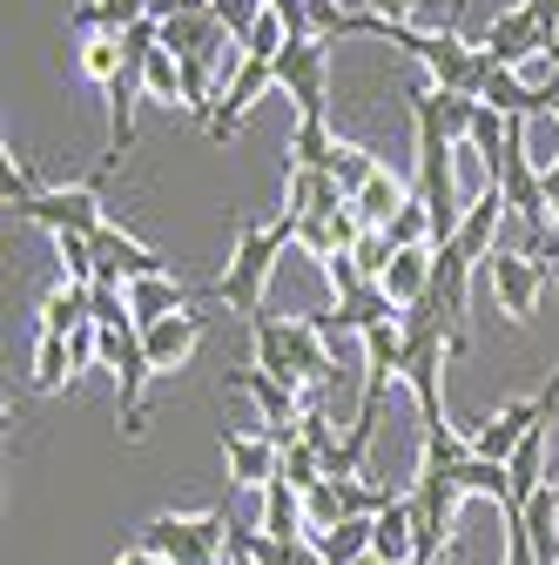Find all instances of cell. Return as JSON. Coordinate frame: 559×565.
Wrapping results in <instances>:
<instances>
[{"label":"cell","instance_id":"obj_36","mask_svg":"<svg viewBox=\"0 0 559 565\" xmlns=\"http://www.w3.org/2000/svg\"><path fill=\"white\" fill-rule=\"evenodd\" d=\"M532 95H539V115L559 121V67H546V82H532Z\"/></svg>","mask_w":559,"mask_h":565},{"label":"cell","instance_id":"obj_19","mask_svg":"<svg viewBox=\"0 0 559 565\" xmlns=\"http://www.w3.org/2000/svg\"><path fill=\"white\" fill-rule=\"evenodd\" d=\"M445 471H452V484L465 491V499H493L499 512L513 505V471H506V465H493V458H472V451H465V458H452Z\"/></svg>","mask_w":559,"mask_h":565},{"label":"cell","instance_id":"obj_10","mask_svg":"<svg viewBox=\"0 0 559 565\" xmlns=\"http://www.w3.org/2000/svg\"><path fill=\"white\" fill-rule=\"evenodd\" d=\"M223 465H230V484L270 491L276 465H284V445H276L270 431H230V424H223Z\"/></svg>","mask_w":559,"mask_h":565},{"label":"cell","instance_id":"obj_18","mask_svg":"<svg viewBox=\"0 0 559 565\" xmlns=\"http://www.w3.org/2000/svg\"><path fill=\"white\" fill-rule=\"evenodd\" d=\"M263 539H276V545H310V525H304V491H297V484H284V478L263 491Z\"/></svg>","mask_w":559,"mask_h":565},{"label":"cell","instance_id":"obj_23","mask_svg":"<svg viewBox=\"0 0 559 565\" xmlns=\"http://www.w3.org/2000/svg\"><path fill=\"white\" fill-rule=\"evenodd\" d=\"M371 545H378V519H344L337 532L317 539V558H324V565H365Z\"/></svg>","mask_w":559,"mask_h":565},{"label":"cell","instance_id":"obj_37","mask_svg":"<svg viewBox=\"0 0 559 565\" xmlns=\"http://www.w3.org/2000/svg\"><path fill=\"white\" fill-rule=\"evenodd\" d=\"M365 8H371L378 21H411V14H418V0H365Z\"/></svg>","mask_w":559,"mask_h":565},{"label":"cell","instance_id":"obj_24","mask_svg":"<svg viewBox=\"0 0 559 565\" xmlns=\"http://www.w3.org/2000/svg\"><path fill=\"white\" fill-rule=\"evenodd\" d=\"M330 162H337L330 121H297V135H291V169H324L330 175Z\"/></svg>","mask_w":559,"mask_h":565},{"label":"cell","instance_id":"obj_15","mask_svg":"<svg viewBox=\"0 0 559 565\" xmlns=\"http://www.w3.org/2000/svg\"><path fill=\"white\" fill-rule=\"evenodd\" d=\"M378 565H411L418 558V519H411V491H391V505L378 512Z\"/></svg>","mask_w":559,"mask_h":565},{"label":"cell","instance_id":"obj_5","mask_svg":"<svg viewBox=\"0 0 559 565\" xmlns=\"http://www.w3.org/2000/svg\"><path fill=\"white\" fill-rule=\"evenodd\" d=\"M102 189H108V169L88 175V182H67V189H41V195L21 209V223H41V230H54V236H102V230H108Z\"/></svg>","mask_w":559,"mask_h":565},{"label":"cell","instance_id":"obj_39","mask_svg":"<svg viewBox=\"0 0 559 565\" xmlns=\"http://www.w3.org/2000/svg\"><path fill=\"white\" fill-rule=\"evenodd\" d=\"M411 565H418V558H411Z\"/></svg>","mask_w":559,"mask_h":565},{"label":"cell","instance_id":"obj_21","mask_svg":"<svg viewBox=\"0 0 559 565\" xmlns=\"http://www.w3.org/2000/svg\"><path fill=\"white\" fill-rule=\"evenodd\" d=\"M411 195H418V189H404L391 169H378V175L351 195V209H358V223H365V230H391V216H398V209H404Z\"/></svg>","mask_w":559,"mask_h":565},{"label":"cell","instance_id":"obj_11","mask_svg":"<svg viewBox=\"0 0 559 565\" xmlns=\"http://www.w3.org/2000/svg\"><path fill=\"white\" fill-rule=\"evenodd\" d=\"M209 337V317L202 310H176V317H162V323H149L143 330V350H149V364H156V377H169V371H182V358Z\"/></svg>","mask_w":559,"mask_h":565},{"label":"cell","instance_id":"obj_31","mask_svg":"<svg viewBox=\"0 0 559 565\" xmlns=\"http://www.w3.org/2000/svg\"><path fill=\"white\" fill-rule=\"evenodd\" d=\"M378 169H384V162H378L371 149H358V141H337V162H330V175H337V189H344V195H358V189H365Z\"/></svg>","mask_w":559,"mask_h":565},{"label":"cell","instance_id":"obj_17","mask_svg":"<svg viewBox=\"0 0 559 565\" xmlns=\"http://www.w3.org/2000/svg\"><path fill=\"white\" fill-rule=\"evenodd\" d=\"M82 323H95V290L88 282H54V290L41 297V337H75Z\"/></svg>","mask_w":559,"mask_h":565},{"label":"cell","instance_id":"obj_29","mask_svg":"<svg viewBox=\"0 0 559 565\" xmlns=\"http://www.w3.org/2000/svg\"><path fill=\"white\" fill-rule=\"evenodd\" d=\"M143 88H149V102H169V108H182V61H176L169 47H156V54L143 61Z\"/></svg>","mask_w":559,"mask_h":565},{"label":"cell","instance_id":"obj_38","mask_svg":"<svg viewBox=\"0 0 559 565\" xmlns=\"http://www.w3.org/2000/svg\"><path fill=\"white\" fill-rule=\"evenodd\" d=\"M115 565H169V558H156V552H143V545H135V552H122Z\"/></svg>","mask_w":559,"mask_h":565},{"label":"cell","instance_id":"obj_32","mask_svg":"<svg viewBox=\"0 0 559 565\" xmlns=\"http://www.w3.org/2000/svg\"><path fill=\"white\" fill-rule=\"evenodd\" d=\"M209 14L223 21V34H230V41H250V28L270 14V0H209Z\"/></svg>","mask_w":559,"mask_h":565},{"label":"cell","instance_id":"obj_12","mask_svg":"<svg viewBox=\"0 0 559 565\" xmlns=\"http://www.w3.org/2000/svg\"><path fill=\"white\" fill-rule=\"evenodd\" d=\"M404 310L378 290V282H365V290H351V297H337V310L330 317H317L324 323V337H365V330H378V323H398Z\"/></svg>","mask_w":559,"mask_h":565},{"label":"cell","instance_id":"obj_16","mask_svg":"<svg viewBox=\"0 0 559 565\" xmlns=\"http://www.w3.org/2000/svg\"><path fill=\"white\" fill-rule=\"evenodd\" d=\"M351 195L337 189V175H324V169H291L284 175V216H330V209H344Z\"/></svg>","mask_w":559,"mask_h":565},{"label":"cell","instance_id":"obj_30","mask_svg":"<svg viewBox=\"0 0 559 565\" xmlns=\"http://www.w3.org/2000/svg\"><path fill=\"white\" fill-rule=\"evenodd\" d=\"M276 478H284V484H297V491H317L330 471H324V458H317V451L304 445V431H297V438L284 445V465H276Z\"/></svg>","mask_w":559,"mask_h":565},{"label":"cell","instance_id":"obj_14","mask_svg":"<svg viewBox=\"0 0 559 565\" xmlns=\"http://www.w3.org/2000/svg\"><path fill=\"white\" fill-rule=\"evenodd\" d=\"M506 216H513V209H506V189H499V182H485V189L472 195V209H465V230H458L452 243H458L472 263H485V256L499 249L493 236H499V223H506Z\"/></svg>","mask_w":559,"mask_h":565},{"label":"cell","instance_id":"obj_8","mask_svg":"<svg viewBox=\"0 0 559 565\" xmlns=\"http://www.w3.org/2000/svg\"><path fill=\"white\" fill-rule=\"evenodd\" d=\"M485 282H493V303L506 310V323H526L546 290V263H532L526 249H493L485 256Z\"/></svg>","mask_w":559,"mask_h":565},{"label":"cell","instance_id":"obj_26","mask_svg":"<svg viewBox=\"0 0 559 565\" xmlns=\"http://www.w3.org/2000/svg\"><path fill=\"white\" fill-rule=\"evenodd\" d=\"M61 384H75V364H67V337H41L34 330V391H61Z\"/></svg>","mask_w":559,"mask_h":565},{"label":"cell","instance_id":"obj_20","mask_svg":"<svg viewBox=\"0 0 559 565\" xmlns=\"http://www.w3.org/2000/svg\"><path fill=\"white\" fill-rule=\"evenodd\" d=\"M128 310H135V323H162V317H176V310H196L189 303V290L176 276H143V282H128Z\"/></svg>","mask_w":559,"mask_h":565},{"label":"cell","instance_id":"obj_13","mask_svg":"<svg viewBox=\"0 0 559 565\" xmlns=\"http://www.w3.org/2000/svg\"><path fill=\"white\" fill-rule=\"evenodd\" d=\"M432 263H439V249L425 243V249H391V269L378 276V290L398 303V310H418L432 297Z\"/></svg>","mask_w":559,"mask_h":565},{"label":"cell","instance_id":"obj_3","mask_svg":"<svg viewBox=\"0 0 559 565\" xmlns=\"http://www.w3.org/2000/svg\"><path fill=\"white\" fill-rule=\"evenodd\" d=\"M230 512L217 505V512H196V519H182V512H156L149 525H143V552H156V558H169V565H230Z\"/></svg>","mask_w":559,"mask_h":565},{"label":"cell","instance_id":"obj_1","mask_svg":"<svg viewBox=\"0 0 559 565\" xmlns=\"http://www.w3.org/2000/svg\"><path fill=\"white\" fill-rule=\"evenodd\" d=\"M250 337H256V371L297 391L330 384V337L317 317H250Z\"/></svg>","mask_w":559,"mask_h":565},{"label":"cell","instance_id":"obj_6","mask_svg":"<svg viewBox=\"0 0 559 565\" xmlns=\"http://www.w3.org/2000/svg\"><path fill=\"white\" fill-rule=\"evenodd\" d=\"M276 88L297 102V121H330V41H284Z\"/></svg>","mask_w":559,"mask_h":565},{"label":"cell","instance_id":"obj_25","mask_svg":"<svg viewBox=\"0 0 559 565\" xmlns=\"http://www.w3.org/2000/svg\"><path fill=\"white\" fill-rule=\"evenodd\" d=\"M75 61H82V75L95 82V88H108L122 67H128V54H122V34H88L82 47H75Z\"/></svg>","mask_w":559,"mask_h":565},{"label":"cell","instance_id":"obj_28","mask_svg":"<svg viewBox=\"0 0 559 565\" xmlns=\"http://www.w3.org/2000/svg\"><path fill=\"white\" fill-rule=\"evenodd\" d=\"M384 243H391V249H425V243H432V209H425V202L411 195V202L398 209V216H391ZM432 249H439V243H432Z\"/></svg>","mask_w":559,"mask_h":565},{"label":"cell","instance_id":"obj_34","mask_svg":"<svg viewBox=\"0 0 559 565\" xmlns=\"http://www.w3.org/2000/svg\"><path fill=\"white\" fill-rule=\"evenodd\" d=\"M102 14V34H128L135 21H149V0H95Z\"/></svg>","mask_w":559,"mask_h":565},{"label":"cell","instance_id":"obj_9","mask_svg":"<svg viewBox=\"0 0 559 565\" xmlns=\"http://www.w3.org/2000/svg\"><path fill=\"white\" fill-rule=\"evenodd\" d=\"M276 88V61H263V54H243V67L217 88V115H209V141H230L236 128H243V115L263 102Z\"/></svg>","mask_w":559,"mask_h":565},{"label":"cell","instance_id":"obj_4","mask_svg":"<svg viewBox=\"0 0 559 565\" xmlns=\"http://www.w3.org/2000/svg\"><path fill=\"white\" fill-rule=\"evenodd\" d=\"M552 41H559V28H546V21L526 8V0L499 8L493 21H485V34H478L485 61H493V67H506V75H519L526 61H546V67H552Z\"/></svg>","mask_w":559,"mask_h":565},{"label":"cell","instance_id":"obj_35","mask_svg":"<svg viewBox=\"0 0 559 565\" xmlns=\"http://www.w3.org/2000/svg\"><path fill=\"white\" fill-rule=\"evenodd\" d=\"M176 14H209V0H149V21H176Z\"/></svg>","mask_w":559,"mask_h":565},{"label":"cell","instance_id":"obj_2","mask_svg":"<svg viewBox=\"0 0 559 565\" xmlns=\"http://www.w3.org/2000/svg\"><path fill=\"white\" fill-rule=\"evenodd\" d=\"M297 243V216H276V223H250L236 216V256H230V276L217 282V303H230L236 317H263V282L276 269V256H284Z\"/></svg>","mask_w":559,"mask_h":565},{"label":"cell","instance_id":"obj_27","mask_svg":"<svg viewBox=\"0 0 559 565\" xmlns=\"http://www.w3.org/2000/svg\"><path fill=\"white\" fill-rule=\"evenodd\" d=\"M344 519H351V512H344V491H337L330 478H324L317 491H304V525H310V545H317L324 532H337Z\"/></svg>","mask_w":559,"mask_h":565},{"label":"cell","instance_id":"obj_40","mask_svg":"<svg viewBox=\"0 0 559 565\" xmlns=\"http://www.w3.org/2000/svg\"><path fill=\"white\" fill-rule=\"evenodd\" d=\"M317 565H324V558H317Z\"/></svg>","mask_w":559,"mask_h":565},{"label":"cell","instance_id":"obj_22","mask_svg":"<svg viewBox=\"0 0 559 565\" xmlns=\"http://www.w3.org/2000/svg\"><path fill=\"white\" fill-rule=\"evenodd\" d=\"M465 282H472V256H465L458 243H445L439 263H432V303H439L445 317H465Z\"/></svg>","mask_w":559,"mask_h":565},{"label":"cell","instance_id":"obj_33","mask_svg":"<svg viewBox=\"0 0 559 565\" xmlns=\"http://www.w3.org/2000/svg\"><path fill=\"white\" fill-rule=\"evenodd\" d=\"M472 121H478V102H472V95H445V88H439V128H445V135L458 141V149H465Z\"/></svg>","mask_w":559,"mask_h":565},{"label":"cell","instance_id":"obj_7","mask_svg":"<svg viewBox=\"0 0 559 565\" xmlns=\"http://www.w3.org/2000/svg\"><path fill=\"white\" fill-rule=\"evenodd\" d=\"M552 404H559V364H552V384L546 391H532V397H519V404H506L499 417H485L478 431H472V458H493V465H506L539 424L552 417Z\"/></svg>","mask_w":559,"mask_h":565}]
</instances>
